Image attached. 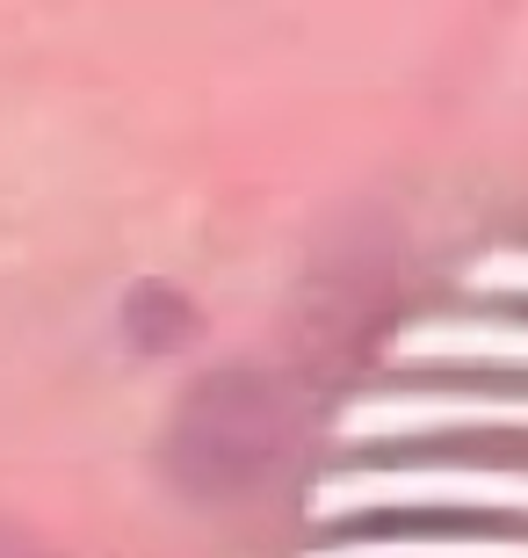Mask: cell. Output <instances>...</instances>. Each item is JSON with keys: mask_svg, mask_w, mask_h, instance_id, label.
Segmentation results:
<instances>
[{"mask_svg": "<svg viewBox=\"0 0 528 558\" xmlns=\"http://www.w3.org/2000/svg\"><path fill=\"white\" fill-rule=\"evenodd\" d=\"M319 558H528V537H514V530H464V537L413 530V537H347Z\"/></svg>", "mask_w": 528, "mask_h": 558, "instance_id": "5b68a950", "label": "cell"}, {"mask_svg": "<svg viewBox=\"0 0 528 558\" xmlns=\"http://www.w3.org/2000/svg\"><path fill=\"white\" fill-rule=\"evenodd\" d=\"M0 558H44V551H29V544H15V537H0Z\"/></svg>", "mask_w": 528, "mask_h": 558, "instance_id": "8992f818", "label": "cell"}, {"mask_svg": "<svg viewBox=\"0 0 528 558\" xmlns=\"http://www.w3.org/2000/svg\"><path fill=\"white\" fill-rule=\"evenodd\" d=\"M196 305H188V290H174V283H131L123 290V305H116V333H123V349L131 355H174V349H188L196 341Z\"/></svg>", "mask_w": 528, "mask_h": 558, "instance_id": "3957f363", "label": "cell"}, {"mask_svg": "<svg viewBox=\"0 0 528 558\" xmlns=\"http://www.w3.org/2000/svg\"><path fill=\"white\" fill-rule=\"evenodd\" d=\"M319 522H427V515H492V522H528V472H347L319 486Z\"/></svg>", "mask_w": 528, "mask_h": 558, "instance_id": "7a4b0ae2", "label": "cell"}, {"mask_svg": "<svg viewBox=\"0 0 528 558\" xmlns=\"http://www.w3.org/2000/svg\"><path fill=\"white\" fill-rule=\"evenodd\" d=\"M311 399L297 377L232 363V371L196 377L160 428V472L182 500H246L283 472L305 442Z\"/></svg>", "mask_w": 528, "mask_h": 558, "instance_id": "6da1fadb", "label": "cell"}, {"mask_svg": "<svg viewBox=\"0 0 528 558\" xmlns=\"http://www.w3.org/2000/svg\"><path fill=\"white\" fill-rule=\"evenodd\" d=\"M420 363H492V371H528V327L514 319H464V327H434L406 341Z\"/></svg>", "mask_w": 528, "mask_h": 558, "instance_id": "277c9868", "label": "cell"}]
</instances>
